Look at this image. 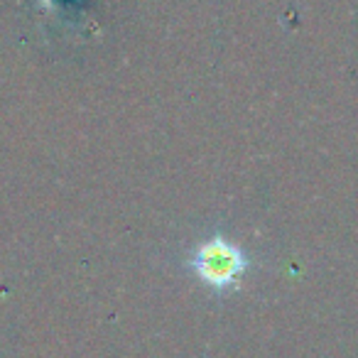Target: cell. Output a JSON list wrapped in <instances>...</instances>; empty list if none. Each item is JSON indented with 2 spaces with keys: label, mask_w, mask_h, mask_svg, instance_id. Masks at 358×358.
Returning a JSON list of instances; mask_svg holds the SVG:
<instances>
[{
  "label": "cell",
  "mask_w": 358,
  "mask_h": 358,
  "mask_svg": "<svg viewBox=\"0 0 358 358\" xmlns=\"http://www.w3.org/2000/svg\"><path fill=\"white\" fill-rule=\"evenodd\" d=\"M189 265L204 285L214 289H226L238 282V278L248 270L250 263L241 245L226 241L224 236H214L196 245Z\"/></svg>",
  "instance_id": "cell-1"
}]
</instances>
